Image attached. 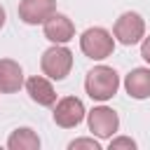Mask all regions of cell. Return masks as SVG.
Returning a JSON list of instances; mask_svg holds the SVG:
<instances>
[{
  "label": "cell",
  "instance_id": "30bf717a",
  "mask_svg": "<svg viewBox=\"0 0 150 150\" xmlns=\"http://www.w3.org/2000/svg\"><path fill=\"white\" fill-rule=\"evenodd\" d=\"M23 87V70L12 59H0V94H14Z\"/></svg>",
  "mask_w": 150,
  "mask_h": 150
},
{
  "label": "cell",
  "instance_id": "2e32d148",
  "mask_svg": "<svg viewBox=\"0 0 150 150\" xmlns=\"http://www.w3.org/2000/svg\"><path fill=\"white\" fill-rule=\"evenodd\" d=\"M5 19H7V14H5V7L0 5V28L5 26Z\"/></svg>",
  "mask_w": 150,
  "mask_h": 150
},
{
  "label": "cell",
  "instance_id": "ba28073f",
  "mask_svg": "<svg viewBox=\"0 0 150 150\" xmlns=\"http://www.w3.org/2000/svg\"><path fill=\"white\" fill-rule=\"evenodd\" d=\"M42 30H45V38L54 45H66L75 38V26L73 21L66 16V14H59L54 12L45 23H42Z\"/></svg>",
  "mask_w": 150,
  "mask_h": 150
},
{
  "label": "cell",
  "instance_id": "5b68a950",
  "mask_svg": "<svg viewBox=\"0 0 150 150\" xmlns=\"http://www.w3.org/2000/svg\"><path fill=\"white\" fill-rule=\"evenodd\" d=\"M87 127L96 138H112L120 129V117L108 105H96L87 112Z\"/></svg>",
  "mask_w": 150,
  "mask_h": 150
},
{
  "label": "cell",
  "instance_id": "9a60e30c",
  "mask_svg": "<svg viewBox=\"0 0 150 150\" xmlns=\"http://www.w3.org/2000/svg\"><path fill=\"white\" fill-rule=\"evenodd\" d=\"M141 56H143V59L150 63V35L141 40Z\"/></svg>",
  "mask_w": 150,
  "mask_h": 150
},
{
  "label": "cell",
  "instance_id": "8fae6325",
  "mask_svg": "<svg viewBox=\"0 0 150 150\" xmlns=\"http://www.w3.org/2000/svg\"><path fill=\"white\" fill-rule=\"evenodd\" d=\"M124 89L131 98H150V68H134L124 77Z\"/></svg>",
  "mask_w": 150,
  "mask_h": 150
},
{
  "label": "cell",
  "instance_id": "9c48e42d",
  "mask_svg": "<svg viewBox=\"0 0 150 150\" xmlns=\"http://www.w3.org/2000/svg\"><path fill=\"white\" fill-rule=\"evenodd\" d=\"M26 91H28L30 101L38 103V105H42V108H49V105L56 103V91H54L52 82L47 77H42V75L28 77L26 80Z\"/></svg>",
  "mask_w": 150,
  "mask_h": 150
},
{
  "label": "cell",
  "instance_id": "52a82bcc",
  "mask_svg": "<svg viewBox=\"0 0 150 150\" xmlns=\"http://www.w3.org/2000/svg\"><path fill=\"white\" fill-rule=\"evenodd\" d=\"M56 12V0H21L19 2V19L28 26L45 23Z\"/></svg>",
  "mask_w": 150,
  "mask_h": 150
},
{
  "label": "cell",
  "instance_id": "5bb4252c",
  "mask_svg": "<svg viewBox=\"0 0 150 150\" xmlns=\"http://www.w3.org/2000/svg\"><path fill=\"white\" fill-rule=\"evenodd\" d=\"M120 148L136 150V141H134V138H129V136H117V138H110V150H120Z\"/></svg>",
  "mask_w": 150,
  "mask_h": 150
},
{
  "label": "cell",
  "instance_id": "7c38bea8",
  "mask_svg": "<svg viewBox=\"0 0 150 150\" xmlns=\"http://www.w3.org/2000/svg\"><path fill=\"white\" fill-rule=\"evenodd\" d=\"M7 148L9 150H38L40 148V136L30 127H19L9 134Z\"/></svg>",
  "mask_w": 150,
  "mask_h": 150
},
{
  "label": "cell",
  "instance_id": "7a4b0ae2",
  "mask_svg": "<svg viewBox=\"0 0 150 150\" xmlns=\"http://www.w3.org/2000/svg\"><path fill=\"white\" fill-rule=\"evenodd\" d=\"M80 49H82L84 56H89L94 61H103L112 54L115 38H112L110 30H105L101 26H94V28H87L80 35Z\"/></svg>",
  "mask_w": 150,
  "mask_h": 150
},
{
  "label": "cell",
  "instance_id": "4fadbf2b",
  "mask_svg": "<svg viewBox=\"0 0 150 150\" xmlns=\"http://www.w3.org/2000/svg\"><path fill=\"white\" fill-rule=\"evenodd\" d=\"M70 150H80V148H89V150H101V143L96 138H75L68 143Z\"/></svg>",
  "mask_w": 150,
  "mask_h": 150
},
{
  "label": "cell",
  "instance_id": "6da1fadb",
  "mask_svg": "<svg viewBox=\"0 0 150 150\" xmlns=\"http://www.w3.org/2000/svg\"><path fill=\"white\" fill-rule=\"evenodd\" d=\"M120 89V75L110 66H94L84 77V91L94 101H108Z\"/></svg>",
  "mask_w": 150,
  "mask_h": 150
},
{
  "label": "cell",
  "instance_id": "8992f818",
  "mask_svg": "<svg viewBox=\"0 0 150 150\" xmlns=\"http://www.w3.org/2000/svg\"><path fill=\"white\" fill-rule=\"evenodd\" d=\"M84 115H87L84 103H82L77 96H63L61 101L54 103V112H52L56 127H61V129H73V127H77V124L84 120Z\"/></svg>",
  "mask_w": 150,
  "mask_h": 150
},
{
  "label": "cell",
  "instance_id": "277c9868",
  "mask_svg": "<svg viewBox=\"0 0 150 150\" xmlns=\"http://www.w3.org/2000/svg\"><path fill=\"white\" fill-rule=\"evenodd\" d=\"M112 35L117 38V42L131 47L136 42H141L145 38V21L138 12H124L120 14V19L112 26Z\"/></svg>",
  "mask_w": 150,
  "mask_h": 150
},
{
  "label": "cell",
  "instance_id": "3957f363",
  "mask_svg": "<svg viewBox=\"0 0 150 150\" xmlns=\"http://www.w3.org/2000/svg\"><path fill=\"white\" fill-rule=\"evenodd\" d=\"M40 68H42V75H47L49 80H56V82L66 80L73 68V52L66 45H54L42 54Z\"/></svg>",
  "mask_w": 150,
  "mask_h": 150
}]
</instances>
